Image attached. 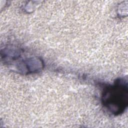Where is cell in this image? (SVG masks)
I'll return each mask as SVG.
<instances>
[{"mask_svg":"<svg viewBox=\"0 0 128 128\" xmlns=\"http://www.w3.org/2000/svg\"><path fill=\"white\" fill-rule=\"evenodd\" d=\"M103 106L114 115L123 113L128 106L127 78H120L112 85L106 86L102 95Z\"/></svg>","mask_w":128,"mask_h":128,"instance_id":"cell-1","label":"cell"},{"mask_svg":"<svg viewBox=\"0 0 128 128\" xmlns=\"http://www.w3.org/2000/svg\"><path fill=\"white\" fill-rule=\"evenodd\" d=\"M44 68V62L42 60L33 58L23 60L20 64L18 69L24 74L36 73L40 71Z\"/></svg>","mask_w":128,"mask_h":128,"instance_id":"cell-2","label":"cell"}]
</instances>
